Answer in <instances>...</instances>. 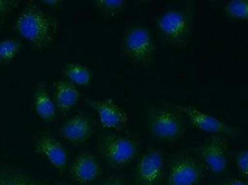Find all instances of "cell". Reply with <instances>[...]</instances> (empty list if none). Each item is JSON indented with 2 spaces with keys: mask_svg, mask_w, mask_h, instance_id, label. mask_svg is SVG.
Instances as JSON below:
<instances>
[{
  "mask_svg": "<svg viewBox=\"0 0 248 185\" xmlns=\"http://www.w3.org/2000/svg\"><path fill=\"white\" fill-rule=\"evenodd\" d=\"M15 29L33 48L45 50L56 38L58 20L44 11L36 3L29 2L17 15Z\"/></svg>",
  "mask_w": 248,
  "mask_h": 185,
  "instance_id": "1",
  "label": "cell"
},
{
  "mask_svg": "<svg viewBox=\"0 0 248 185\" xmlns=\"http://www.w3.org/2000/svg\"><path fill=\"white\" fill-rule=\"evenodd\" d=\"M97 150L110 168L119 170H123L135 159L140 145L128 137L106 134L99 139Z\"/></svg>",
  "mask_w": 248,
  "mask_h": 185,
  "instance_id": "2",
  "label": "cell"
},
{
  "mask_svg": "<svg viewBox=\"0 0 248 185\" xmlns=\"http://www.w3.org/2000/svg\"><path fill=\"white\" fill-rule=\"evenodd\" d=\"M155 46L151 33L143 26H134L124 33L122 52L134 63L147 65L151 62Z\"/></svg>",
  "mask_w": 248,
  "mask_h": 185,
  "instance_id": "3",
  "label": "cell"
},
{
  "mask_svg": "<svg viewBox=\"0 0 248 185\" xmlns=\"http://www.w3.org/2000/svg\"><path fill=\"white\" fill-rule=\"evenodd\" d=\"M157 27L166 42L173 46H182L190 35L192 19L186 12L171 9L159 16Z\"/></svg>",
  "mask_w": 248,
  "mask_h": 185,
  "instance_id": "4",
  "label": "cell"
},
{
  "mask_svg": "<svg viewBox=\"0 0 248 185\" xmlns=\"http://www.w3.org/2000/svg\"><path fill=\"white\" fill-rule=\"evenodd\" d=\"M205 167L198 158L187 154H176L168 167L169 185H197L205 175Z\"/></svg>",
  "mask_w": 248,
  "mask_h": 185,
  "instance_id": "5",
  "label": "cell"
},
{
  "mask_svg": "<svg viewBox=\"0 0 248 185\" xmlns=\"http://www.w3.org/2000/svg\"><path fill=\"white\" fill-rule=\"evenodd\" d=\"M165 175V158L157 148H147L140 157L134 170L133 179L137 185H161Z\"/></svg>",
  "mask_w": 248,
  "mask_h": 185,
  "instance_id": "6",
  "label": "cell"
},
{
  "mask_svg": "<svg viewBox=\"0 0 248 185\" xmlns=\"http://www.w3.org/2000/svg\"><path fill=\"white\" fill-rule=\"evenodd\" d=\"M173 106L179 112L186 115L192 125L200 130L228 138H236L241 134L240 128L193 106L176 104H173Z\"/></svg>",
  "mask_w": 248,
  "mask_h": 185,
  "instance_id": "7",
  "label": "cell"
},
{
  "mask_svg": "<svg viewBox=\"0 0 248 185\" xmlns=\"http://www.w3.org/2000/svg\"><path fill=\"white\" fill-rule=\"evenodd\" d=\"M149 129L153 137L165 141H176L185 133L182 117L167 109H157L149 115Z\"/></svg>",
  "mask_w": 248,
  "mask_h": 185,
  "instance_id": "8",
  "label": "cell"
},
{
  "mask_svg": "<svg viewBox=\"0 0 248 185\" xmlns=\"http://www.w3.org/2000/svg\"><path fill=\"white\" fill-rule=\"evenodd\" d=\"M205 167L214 174H224L228 168L229 149L224 137L213 135L195 148Z\"/></svg>",
  "mask_w": 248,
  "mask_h": 185,
  "instance_id": "9",
  "label": "cell"
},
{
  "mask_svg": "<svg viewBox=\"0 0 248 185\" xmlns=\"http://www.w3.org/2000/svg\"><path fill=\"white\" fill-rule=\"evenodd\" d=\"M70 172L77 184L90 185L103 175V167L94 154L83 152L74 158L70 167Z\"/></svg>",
  "mask_w": 248,
  "mask_h": 185,
  "instance_id": "10",
  "label": "cell"
},
{
  "mask_svg": "<svg viewBox=\"0 0 248 185\" xmlns=\"http://www.w3.org/2000/svg\"><path fill=\"white\" fill-rule=\"evenodd\" d=\"M34 152L42 156L60 173H63L68 161V153L62 143L48 133L36 137Z\"/></svg>",
  "mask_w": 248,
  "mask_h": 185,
  "instance_id": "11",
  "label": "cell"
},
{
  "mask_svg": "<svg viewBox=\"0 0 248 185\" xmlns=\"http://www.w3.org/2000/svg\"><path fill=\"white\" fill-rule=\"evenodd\" d=\"M87 101L97 112L102 126L106 129L120 130L128 122V115L125 111L111 99H87Z\"/></svg>",
  "mask_w": 248,
  "mask_h": 185,
  "instance_id": "12",
  "label": "cell"
},
{
  "mask_svg": "<svg viewBox=\"0 0 248 185\" xmlns=\"http://www.w3.org/2000/svg\"><path fill=\"white\" fill-rule=\"evenodd\" d=\"M61 133L70 143L81 145L93 138L94 127L87 116L77 114L64 122L61 128Z\"/></svg>",
  "mask_w": 248,
  "mask_h": 185,
  "instance_id": "13",
  "label": "cell"
},
{
  "mask_svg": "<svg viewBox=\"0 0 248 185\" xmlns=\"http://www.w3.org/2000/svg\"><path fill=\"white\" fill-rule=\"evenodd\" d=\"M53 99L55 106L62 112H68L78 103L80 92L75 85L65 80L53 84Z\"/></svg>",
  "mask_w": 248,
  "mask_h": 185,
  "instance_id": "14",
  "label": "cell"
},
{
  "mask_svg": "<svg viewBox=\"0 0 248 185\" xmlns=\"http://www.w3.org/2000/svg\"><path fill=\"white\" fill-rule=\"evenodd\" d=\"M33 106L39 118L51 121L56 114V106L43 82H39L33 91Z\"/></svg>",
  "mask_w": 248,
  "mask_h": 185,
  "instance_id": "15",
  "label": "cell"
},
{
  "mask_svg": "<svg viewBox=\"0 0 248 185\" xmlns=\"http://www.w3.org/2000/svg\"><path fill=\"white\" fill-rule=\"evenodd\" d=\"M62 71L69 82L74 85L87 86L93 79L91 70L86 65L78 62L65 64L62 68Z\"/></svg>",
  "mask_w": 248,
  "mask_h": 185,
  "instance_id": "16",
  "label": "cell"
},
{
  "mask_svg": "<svg viewBox=\"0 0 248 185\" xmlns=\"http://www.w3.org/2000/svg\"><path fill=\"white\" fill-rule=\"evenodd\" d=\"M0 185H45L41 180L16 168L0 170Z\"/></svg>",
  "mask_w": 248,
  "mask_h": 185,
  "instance_id": "17",
  "label": "cell"
},
{
  "mask_svg": "<svg viewBox=\"0 0 248 185\" xmlns=\"http://www.w3.org/2000/svg\"><path fill=\"white\" fill-rule=\"evenodd\" d=\"M23 46L20 41L13 38L0 41V63H10L20 54Z\"/></svg>",
  "mask_w": 248,
  "mask_h": 185,
  "instance_id": "18",
  "label": "cell"
},
{
  "mask_svg": "<svg viewBox=\"0 0 248 185\" xmlns=\"http://www.w3.org/2000/svg\"><path fill=\"white\" fill-rule=\"evenodd\" d=\"M127 1L125 0H105L94 1L93 5L96 10L108 17H116L127 7Z\"/></svg>",
  "mask_w": 248,
  "mask_h": 185,
  "instance_id": "19",
  "label": "cell"
},
{
  "mask_svg": "<svg viewBox=\"0 0 248 185\" xmlns=\"http://www.w3.org/2000/svg\"><path fill=\"white\" fill-rule=\"evenodd\" d=\"M223 8L231 18L248 21V0H232L226 2Z\"/></svg>",
  "mask_w": 248,
  "mask_h": 185,
  "instance_id": "20",
  "label": "cell"
},
{
  "mask_svg": "<svg viewBox=\"0 0 248 185\" xmlns=\"http://www.w3.org/2000/svg\"><path fill=\"white\" fill-rule=\"evenodd\" d=\"M235 163L239 172L248 179V149L243 150L236 155Z\"/></svg>",
  "mask_w": 248,
  "mask_h": 185,
  "instance_id": "21",
  "label": "cell"
},
{
  "mask_svg": "<svg viewBox=\"0 0 248 185\" xmlns=\"http://www.w3.org/2000/svg\"><path fill=\"white\" fill-rule=\"evenodd\" d=\"M20 1L17 0H0V17L18 7Z\"/></svg>",
  "mask_w": 248,
  "mask_h": 185,
  "instance_id": "22",
  "label": "cell"
},
{
  "mask_svg": "<svg viewBox=\"0 0 248 185\" xmlns=\"http://www.w3.org/2000/svg\"><path fill=\"white\" fill-rule=\"evenodd\" d=\"M97 185H127L125 180L119 176H112L103 180Z\"/></svg>",
  "mask_w": 248,
  "mask_h": 185,
  "instance_id": "23",
  "label": "cell"
},
{
  "mask_svg": "<svg viewBox=\"0 0 248 185\" xmlns=\"http://www.w3.org/2000/svg\"><path fill=\"white\" fill-rule=\"evenodd\" d=\"M219 185H248V183L240 179L232 178L221 182Z\"/></svg>",
  "mask_w": 248,
  "mask_h": 185,
  "instance_id": "24",
  "label": "cell"
},
{
  "mask_svg": "<svg viewBox=\"0 0 248 185\" xmlns=\"http://www.w3.org/2000/svg\"><path fill=\"white\" fill-rule=\"evenodd\" d=\"M63 2L61 0H43L42 1V4L48 6V7H56L58 6L61 5L62 3Z\"/></svg>",
  "mask_w": 248,
  "mask_h": 185,
  "instance_id": "25",
  "label": "cell"
},
{
  "mask_svg": "<svg viewBox=\"0 0 248 185\" xmlns=\"http://www.w3.org/2000/svg\"><path fill=\"white\" fill-rule=\"evenodd\" d=\"M55 185H71L70 184H68V183H56Z\"/></svg>",
  "mask_w": 248,
  "mask_h": 185,
  "instance_id": "26",
  "label": "cell"
},
{
  "mask_svg": "<svg viewBox=\"0 0 248 185\" xmlns=\"http://www.w3.org/2000/svg\"></svg>",
  "mask_w": 248,
  "mask_h": 185,
  "instance_id": "27",
  "label": "cell"
},
{
  "mask_svg": "<svg viewBox=\"0 0 248 185\" xmlns=\"http://www.w3.org/2000/svg\"></svg>",
  "mask_w": 248,
  "mask_h": 185,
  "instance_id": "28",
  "label": "cell"
}]
</instances>
